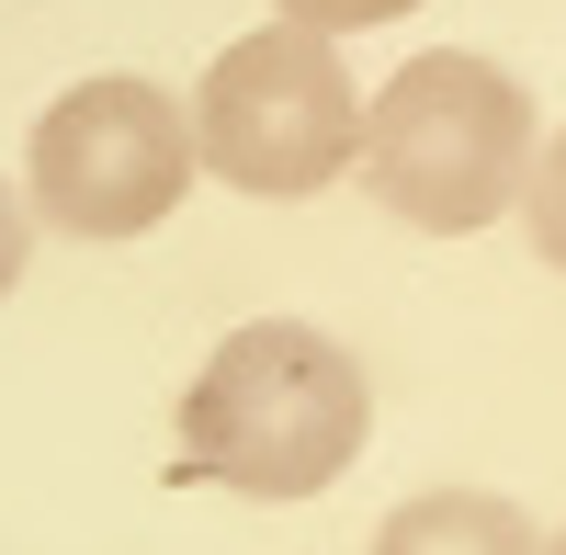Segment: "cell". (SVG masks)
Returning a JSON list of instances; mask_svg holds the SVG:
<instances>
[{
	"mask_svg": "<svg viewBox=\"0 0 566 555\" xmlns=\"http://www.w3.org/2000/svg\"><path fill=\"white\" fill-rule=\"evenodd\" d=\"M374 431L363 363L306 329V317H250L227 329L216 363L181 386V477L239 488V499H317L352 477Z\"/></svg>",
	"mask_w": 566,
	"mask_h": 555,
	"instance_id": "obj_1",
	"label": "cell"
},
{
	"mask_svg": "<svg viewBox=\"0 0 566 555\" xmlns=\"http://www.w3.org/2000/svg\"><path fill=\"white\" fill-rule=\"evenodd\" d=\"M363 170L408 227L431 239H464L533 193V91L510 80L499 57H408L363 114Z\"/></svg>",
	"mask_w": 566,
	"mask_h": 555,
	"instance_id": "obj_2",
	"label": "cell"
},
{
	"mask_svg": "<svg viewBox=\"0 0 566 555\" xmlns=\"http://www.w3.org/2000/svg\"><path fill=\"white\" fill-rule=\"evenodd\" d=\"M193 136H205V170L239 193H317L363 159V103L317 23H261L205 69Z\"/></svg>",
	"mask_w": 566,
	"mask_h": 555,
	"instance_id": "obj_3",
	"label": "cell"
},
{
	"mask_svg": "<svg viewBox=\"0 0 566 555\" xmlns=\"http://www.w3.org/2000/svg\"><path fill=\"white\" fill-rule=\"evenodd\" d=\"M193 159H205V136L181 125L159 80H80L34 125V205L69 239H148L181 205Z\"/></svg>",
	"mask_w": 566,
	"mask_h": 555,
	"instance_id": "obj_4",
	"label": "cell"
},
{
	"mask_svg": "<svg viewBox=\"0 0 566 555\" xmlns=\"http://www.w3.org/2000/svg\"><path fill=\"white\" fill-rule=\"evenodd\" d=\"M374 555H544V533L510 511V499H488V488H431V499H408V511H386Z\"/></svg>",
	"mask_w": 566,
	"mask_h": 555,
	"instance_id": "obj_5",
	"label": "cell"
},
{
	"mask_svg": "<svg viewBox=\"0 0 566 555\" xmlns=\"http://www.w3.org/2000/svg\"><path fill=\"white\" fill-rule=\"evenodd\" d=\"M522 227H533V250L566 272V125L544 136V159H533V193H522Z\"/></svg>",
	"mask_w": 566,
	"mask_h": 555,
	"instance_id": "obj_6",
	"label": "cell"
},
{
	"mask_svg": "<svg viewBox=\"0 0 566 555\" xmlns=\"http://www.w3.org/2000/svg\"><path fill=\"white\" fill-rule=\"evenodd\" d=\"M419 0H283V23H317V34H352V23H397Z\"/></svg>",
	"mask_w": 566,
	"mask_h": 555,
	"instance_id": "obj_7",
	"label": "cell"
},
{
	"mask_svg": "<svg viewBox=\"0 0 566 555\" xmlns=\"http://www.w3.org/2000/svg\"><path fill=\"white\" fill-rule=\"evenodd\" d=\"M12 284H23V205L0 193V295H12Z\"/></svg>",
	"mask_w": 566,
	"mask_h": 555,
	"instance_id": "obj_8",
	"label": "cell"
},
{
	"mask_svg": "<svg viewBox=\"0 0 566 555\" xmlns=\"http://www.w3.org/2000/svg\"><path fill=\"white\" fill-rule=\"evenodd\" d=\"M555 555H566V544H555Z\"/></svg>",
	"mask_w": 566,
	"mask_h": 555,
	"instance_id": "obj_9",
	"label": "cell"
}]
</instances>
